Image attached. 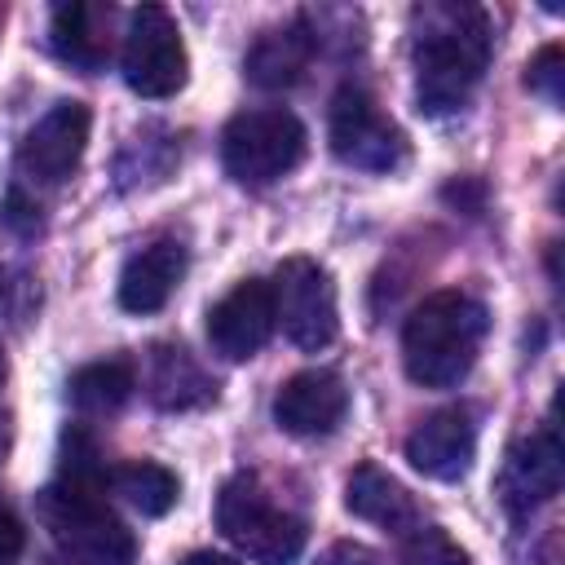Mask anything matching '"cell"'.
Masks as SVG:
<instances>
[{
	"label": "cell",
	"instance_id": "cell-15",
	"mask_svg": "<svg viewBox=\"0 0 565 565\" xmlns=\"http://www.w3.org/2000/svg\"><path fill=\"white\" fill-rule=\"evenodd\" d=\"M344 508L353 516L388 530V534H406L411 525H419V508H415L411 490L393 472H384L380 463H358L353 468V477L344 486Z\"/></svg>",
	"mask_w": 565,
	"mask_h": 565
},
{
	"label": "cell",
	"instance_id": "cell-23",
	"mask_svg": "<svg viewBox=\"0 0 565 565\" xmlns=\"http://www.w3.org/2000/svg\"><path fill=\"white\" fill-rule=\"evenodd\" d=\"M22 547H26V530L13 516V508L0 503V565H13L22 556Z\"/></svg>",
	"mask_w": 565,
	"mask_h": 565
},
{
	"label": "cell",
	"instance_id": "cell-14",
	"mask_svg": "<svg viewBox=\"0 0 565 565\" xmlns=\"http://www.w3.org/2000/svg\"><path fill=\"white\" fill-rule=\"evenodd\" d=\"M185 278V247L177 238H154L128 256L119 269V309L128 313H159Z\"/></svg>",
	"mask_w": 565,
	"mask_h": 565
},
{
	"label": "cell",
	"instance_id": "cell-20",
	"mask_svg": "<svg viewBox=\"0 0 565 565\" xmlns=\"http://www.w3.org/2000/svg\"><path fill=\"white\" fill-rule=\"evenodd\" d=\"M115 494H124L141 516H163L172 512V503L181 499V481L172 468L154 463V459H128L110 472Z\"/></svg>",
	"mask_w": 565,
	"mask_h": 565
},
{
	"label": "cell",
	"instance_id": "cell-2",
	"mask_svg": "<svg viewBox=\"0 0 565 565\" xmlns=\"http://www.w3.org/2000/svg\"><path fill=\"white\" fill-rule=\"evenodd\" d=\"M490 331V313L477 296L468 291H433L424 296L406 327H402V362H406V375L424 388H450L459 384L477 353H481V340Z\"/></svg>",
	"mask_w": 565,
	"mask_h": 565
},
{
	"label": "cell",
	"instance_id": "cell-6",
	"mask_svg": "<svg viewBox=\"0 0 565 565\" xmlns=\"http://www.w3.org/2000/svg\"><path fill=\"white\" fill-rule=\"evenodd\" d=\"M119 66H124V84H128L132 93L150 97V102L172 97V93L185 88V75H190L185 40H181L177 18H172L163 4H141V9H132L128 31H124Z\"/></svg>",
	"mask_w": 565,
	"mask_h": 565
},
{
	"label": "cell",
	"instance_id": "cell-13",
	"mask_svg": "<svg viewBox=\"0 0 565 565\" xmlns=\"http://www.w3.org/2000/svg\"><path fill=\"white\" fill-rule=\"evenodd\" d=\"M349 415V388L335 371H296L274 393V424L291 437H327Z\"/></svg>",
	"mask_w": 565,
	"mask_h": 565
},
{
	"label": "cell",
	"instance_id": "cell-10",
	"mask_svg": "<svg viewBox=\"0 0 565 565\" xmlns=\"http://www.w3.org/2000/svg\"><path fill=\"white\" fill-rule=\"evenodd\" d=\"M278 318H274V296L269 282L260 278H243L234 291H225L212 309H207V340L212 353L230 358V362H247L256 358L269 335H274Z\"/></svg>",
	"mask_w": 565,
	"mask_h": 565
},
{
	"label": "cell",
	"instance_id": "cell-24",
	"mask_svg": "<svg viewBox=\"0 0 565 565\" xmlns=\"http://www.w3.org/2000/svg\"><path fill=\"white\" fill-rule=\"evenodd\" d=\"M327 565H380L366 547H353V543H340L331 556H327Z\"/></svg>",
	"mask_w": 565,
	"mask_h": 565
},
{
	"label": "cell",
	"instance_id": "cell-11",
	"mask_svg": "<svg viewBox=\"0 0 565 565\" xmlns=\"http://www.w3.org/2000/svg\"><path fill=\"white\" fill-rule=\"evenodd\" d=\"M565 463H561V441L556 428H539L521 441H512V450L503 455L499 468V503L508 516H530L539 503H547L561 490Z\"/></svg>",
	"mask_w": 565,
	"mask_h": 565
},
{
	"label": "cell",
	"instance_id": "cell-19",
	"mask_svg": "<svg viewBox=\"0 0 565 565\" xmlns=\"http://www.w3.org/2000/svg\"><path fill=\"white\" fill-rule=\"evenodd\" d=\"M137 388V371L124 358H106V362H88L66 380V402L79 415H115Z\"/></svg>",
	"mask_w": 565,
	"mask_h": 565
},
{
	"label": "cell",
	"instance_id": "cell-9",
	"mask_svg": "<svg viewBox=\"0 0 565 565\" xmlns=\"http://www.w3.org/2000/svg\"><path fill=\"white\" fill-rule=\"evenodd\" d=\"M88 128H93V115L84 102H57L26 128L18 146V168L40 185H62L84 159Z\"/></svg>",
	"mask_w": 565,
	"mask_h": 565
},
{
	"label": "cell",
	"instance_id": "cell-16",
	"mask_svg": "<svg viewBox=\"0 0 565 565\" xmlns=\"http://www.w3.org/2000/svg\"><path fill=\"white\" fill-rule=\"evenodd\" d=\"M49 40L62 62H71L79 71H102L110 57V4H88V0L57 4Z\"/></svg>",
	"mask_w": 565,
	"mask_h": 565
},
{
	"label": "cell",
	"instance_id": "cell-21",
	"mask_svg": "<svg viewBox=\"0 0 565 565\" xmlns=\"http://www.w3.org/2000/svg\"><path fill=\"white\" fill-rule=\"evenodd\" d=\"M397 561L402 565H468V552L441 530V525H411L397 534Z\"/></svg>",
	"mask_w": 565,
	"mask_h": 565
},
{
	"label": "cell",
	"instance_id": "cell-4",
	"mask_svg": "<svg viewBox=\"0 0 565 565\" xmlns=\"http://www.w3.org/2000/svg\"><path fill=\"white\" fill-rule=\"evenodd\" d=\"M216 530L256 565H296L305 552V521L278 508L256 472H238L221 486Z\"/></svg>",
	"mask_w": 565,
	"mask_h": 565
},
{
	"label": "cell",
	"instance_id": "cell-22",
	"mask_svg": "<svg viewBox=\"0 0 565 565\" xmlns=\"http://www.w3.org/2000/svg\"><path fill=\"white\" fill-rule=\"evenodd\" d=\"M525 88L539 93L547 106H561V97H565V53H561V44H543L534 53V62L525 66Z\"/></svg>",
	"mask_w": 565,
	"mask_h": 565
},
{
	"label": "cell",
	"instance_id": "cell-26",
	"mask_svg": "<svg viewBox=\"0 0 565 565\" xmlns=\"http://www.w3.org/2000/svg\"><path fill=\"white\" fill-rule=\"evenodd\" d=\"M0 380H4V358H0Z\"/></svg>",
	"mask_w": 565,
	"mask_h": 565
},
{
	"label": "cell",
	"instance_id": "cell-3",
	"mask_svg": "<svg viewBox=\"0 0 565 565\" xmlns=\"http://www.w3.org/2000/svg\"><path fill=\"white\" fill-rule=\"evenodd\" d=\"M106 486H110V477L57 472V481L44 486L35 499L49 534L79 565H132V556H137L132 530L106 508Z\"/></svg>",
	"mask_w": 565,
	"mask_h": 565
},
{
	"label": "cell",
	"instance_id": "cell-12",
	"mask_svg": "<svg viewBox=\"0 0 565 565\" xmlns=\"http://www.w3.org/2000/svg\"><path fill=\"white\" fill-rule=\"evenodd\" d=\"M406 459L415 472L433 477V481H459L468 477L472 459H477V424L472 411L459 406H441L433 415H424L415 424V433L406 437Z\"/></svg>",
	"mask_w": 565,
	"mask_h": 565
},
{
	"label": "cell",
	"instance_id": "cell-17",
	"mask_svg": "<svg viewBox=\"0 0 565 565\" xmlns=\"http://www.w3.org/2000/svg\"><path fill=\"white\" fill-rule=\"evenodd\" d=\"M150 397L159 411H190L216 397V380L199 366L185 344H154L150 349Z\"/></svg>",
	"mask_w": 565,
	"mask_h": 565
},
{
	"label": "cell",
	"instance_id": "cell-7",
	"mask_svg": "<svg viewBox=\"0 0 565 565\" xmlns=\"http://www.w3.org/2000/svg\"><path fill=\"white\" fill-rule=\"evenodd\" d=\"M269 296H274V318L282 327V335L305 349V353H318L335 340L340 331V309H335V282L331 274L309 260V256H287L278 269H274V282H269Z\"/></svg>",
	"mask_w": 565,
	"mask_h": 565
},
{
	"label": "cell",
	"instance_id": "cell-25",
	"mask_svg": "<svg viewBox=\"0 0 565 565\" xmlns=\"http://www.w3.org/2000/svg\"><path fill=\"white\" fill-rule=\"evenodd\" d=\"M181 565H238V561L225 556V552H190Z\"/></svg>",
	"mask_w": 565,
	"mask_h": 565
},
{
	"label": "cell",
	"instance_id": "cell-18",
	"mask_svg": "<svg viewBox=\"0 0 565 565\" xmlns=\"http://www.w3.org/2000/svg\"><path fill=\"white\" fill-rule=\"evenodd\" d=\"M313 49H318V40H313V31L305 22H291L282 31H265L256 40V49L247 53V62H243L247 79L256 88H291L305 75Z\"/></svg>",
	"mask_w": 565,
	"mask_h": 565
},
{
	"label": "cell",
	"instance_id": "cell-8",
	"mask_svg": "<svg viewBox=\"0 0 565 565\" xmlns=\"http://www.w3.org/2000/svg\"><path fill=\"white\" fill-rule=\"evenodd\" d=\"M331 150L340 163L362 168V172H393L406 163V132L380 110V102L358 88L344 84L331 97V124H327Z\"/></svg>",
	"mask_w": 565,
	"mask_h": 565
},
{
	"label": "cell",
	"instance_id": "cell-1",
	"mask_svg": "<svg viewBox=\"0 0 565 565\" xmlns=\"http://www.w3.org/2000/svg\"><path fill=\"white\" fill-rule=\"evenodd\" d=\"M415 102L424 115H455L486 75L494 31L477 4H424L411 13Z\"/></svg>",
	"mask_w": 565,
	"mask_h": 565
},
{
	"label": "cell",
	"instance_id": "cell-5",
	"mask_svg": "<svg viewBox=\"0 0 565 565\" xmlns=\"http://www.w3.org/2000/svg\"><path fill=\"white\" fill-rule=\"evenodd\" d=\"M305 124L282 110V106H265V110H243L225 124L221 132V163L238 185H274L282 181L300 159H305Z\"/></svg>",
	"mask_w": 565,
	"mask_h": 565
}]
</instances>
